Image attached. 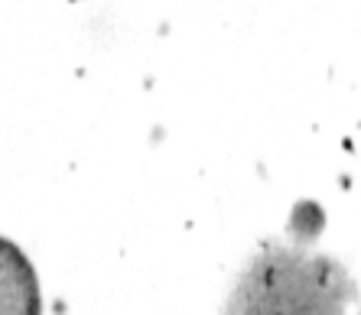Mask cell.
<instances>
[{"label": "cell", "instance_id": "6da1fadb", "mask_svg": "<svg viewBox=\"0 0 361 315\" xmlns=\"http://www.w3.org/2000/svg\"><path fill=\"white\" fill-rule=\"evenodd\" d=\"M221 315H361V302L348 270L316 254L310 234L293 228V241L257 247Z\"/></svg>", "mask_w": 361, "mask_h": 315}, {"label": "cell", "instance_id": "7a4b0ae2", "mask_svg": "<svg viewBox=\"0 0 361 315\" xmlns=\"http://www.w3.org/2000/svg\"><path fill=\"white\" fill-rule=\"evenodd\" d=\"M0 315H39V280L23 250L0 237Z\"/></svg>", "mask_w": 361, "mask_h": 315}]
</instances>
